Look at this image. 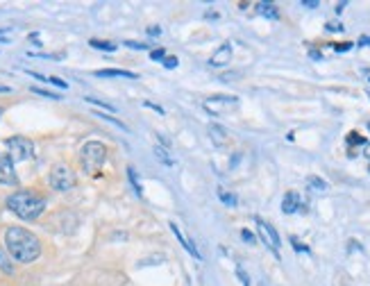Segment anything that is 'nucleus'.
Segmentation results:
<instances>
[{
	"mask_svg": "<svg viewBox=\"0 0 370 286\" xmlns=\"http://www.w3.org/2000/svg\"><path fill=\"white\" fill-rule=\"evenodd\" d=\"M5 245L12 259L18 264H32L41 255V241L25 227H9L5 232Z\"/></svg>",
	"mask_w": 370,
	"mask_h": 286,
	"instance_id": "1",
	"label": "nucleus"
},
{
	"mask_svg": "<svg viewBox=\"0 0 370 286\" xmlns=\"http://www.w3.org/2000/svg\"><path fill=\"white\" fill-rule=\"evenodd\" d=\"M7 209L16 214L21 220H37L46 211V198L32 188H23L7 198Z\"/></svg>",
	"mask_w": 370,
	"mask_h": 286,
	"instance_id": "2",
	"label": "nucleus"
},
{
	"mask_svg": "<svg viewBox=\"0 0 370 286\" xmlns=\"http://www.w3.org/2000/svg\"><path fill=\"white\" fill-rule=\"evenodd\" d=\"M107 162V148L100 141H89L82 145L80 150V164L84 168V173L89 175H98L100 168L105 166Z\"/></svg>",
	"mask_w": 370,
	"mask_h": 286,
	"instance_id": "3",
	"label": "nucleus"
},
{
	"mask_svg": "<svg viewBox=\"0 0 370 286\" xmlns=\"http://www.w3.org/2000/svg\"><path fill=\"white\" fill-rule=\"evenodd\" d=\"M5 148L9 150L7 157L12 159V162H27V159H32V154H34V143L25 137L7 139V141H5Z\"/></svg>",
	"mask_w": 370,
	"mask_h": 286,
	"instance_id": "4",
	"label": "nucleus"
},
{
	"mask_svg": "<svg viewBox=\"0 0 370 286\" xmlns=\"http://www.w3.org/2000/svg\"><path fill=\"white\" fill-rule=\"evenodd\" d=\"M75 184H77L75 173H73L66 164H57V166H52V171H50V186L55 188V191L66 193V191H71Z\"/></svg>",
	"mask_w": 370,
	"mask_h": 286,
	"instance_id": "5",
	"label": "nucleus"
},
{
	"mask_svg": "<svg viewBox=\"0 0 370 286\" xmlns=\"http://www.w3.org/2000/svg\"><path fill=\"white\" fill-rule=\"evenodd\" d=\"M255 225H257V232H259V239L264 241V243L268 245V250L277 257V259H280V245H282V241H280V234H277V230L270 225V223H266L264 218H259V216H255Z\"/></svg>",
	"mask_w": 370,
	"mask_h": 286,
	"instance_id": "6",
	"label": "nucleus"
},
{
	"mask_svg": "<svg viewBox=\"0 0 370 286\" xmlns=\"http://www.w3.org/2000/svg\"><path fill=\"white\" fill-rule=\"evenodd\" d=\"M236 105H238L236 96H211V98L204 100V109H207L209 114H213V116H218L227 107H236Z\"/></svg>",
	"mask_w": 370,
	"mask_h": 286,
	"instance_id": "7",
	"label": "nucleus"
},
{
	"mask_svg": "<svg viewBox=\"0 0 370 286\" xmlns=\"http://www.w3.org/2000/svg\"><path fill=\"white\" fill-rule=\"evenodd\" d=\"M0 184L5 186H16L18 175L14 171V162L9 157H0Z\"/></svg>",
	"mask_w": 370,
	"mask_h": 286,
	"instance_id": "8",
	"label": "nucleus"
},
{
	"mask_svg": "<svg viewBox=\"0 0 370 286\" xmlns=\"http://www.w3.org/2000/svg\"><path fill=\"white\" fill-rule=\"evenodd\" d=\"M232 61V43L225 41L218 46V50L213 52L211 57H209V66H213V69H221V66H227Z\"/></svg>",
	"mask_w": 370,
	"mask_h": 286,
	"instance_id": "9",
	"label": "nucleus"
},
{
	"mask_svg": "<svg viewBox=\"0 0 370 286\" xmlns=\"http://www.w3.org/2000/svg\"><path fill=\"white\" fill-rule=\"evenodd\" d=\"M282 211L284 214H295V211H306L304 202L300 200V196L295 191H289L284 196V200H282Z\"/></svg>",
	"mask_w": 370,
	"mask_h": 286,
	"instance_id": "10",
	"label": "nucleus"
},
{
	"mask_svg": "<svg viewBox=\"0 0 370 286\" xmlns=\"http://www.w3.org/2000/svg\"><path fill=\"white\" fill-rule=\"evenodd\" d=\"M168 227H170V232H173V234H175V239L179 241V245H184L189 255H193L198 261H200V259H202V255H200V252H198V248H196V245H193V241H189L187 236H184L182 232H179V225H177V223H170Z\"/></svg>",
	"mask_w": 370,
	"mask_h": 286,
	"instance_id": "11",
	"label": "nucleus"
},
{
	"mask_svg": "<svg viewBox=\"0 0 370 286\" xmlns=\"http://www.w3.org/2000/svg\"><path fill=\"white\" fill-rule=\"evenodd\" d=\"M209 137H211V141L218 145V148H223V145L230 143V134H227L225 128H221V125L211 123L209 125Z\"/></svg>",
	"mask_w": 370,
	"mask_h": 286,
	"instance_id": "12",
	"label": "nucleus"
},
{
	"mask_svg": "<svg viewBox=\"0 0 370 286\" xmlns=\"http://www.w3.org/2000/svg\"><path fill=\"white\" fill-rule=\"evenodd\" d=\"M98 77H128V80H136V73L132 71H123V69H102L96 71Z\"/></svg>",
	"mask_w": 370,
	"mask_h": 286,
	"instance_id": "13",
	"label": "nucleus"
},
{
	"mask_svg": "<svg viewBox=\"0 0 370 286\" xmlns=\"http://www.w3.org/2000/svg\"><path fill=\"white\" fill-rule=\"evenodd\" d=\"M257 12H259L261 16H266V18H272V21L280 18V12H277V7L272 3H259L257 5Z\"/></svg>",
	"mask_w": 370,
	"mask_h": 286,
	"instance_id": "14",
	"label": "nucleus"
},
{
	"mask_svg": "<svg viewBox=\"0 0 370 286\" xmlns=\"http://www.w3.org/2000/svg\"><path fill=\"white\" fill-rule=\"evenodd\" d=\"M306 186H309V191H327V182H325L323 177H318V175L306 177Z\"/></svg>",
	"mask_w": 370,
	"mask_h": 286,
	"instance_id": "15",
	"label": "nucleus"
},
{
	"mask_svg": "<svg viewBox=\"0 0 370 286\" xmlns=\"http://www.w3.org/2000/svg\"><path fill=\"white\" fill-rule=\"evenodd\" d=\"M218 198H221L223 205H227V207H236V196L227 193L225 188H221V186H218Z\"/></svg>",
	"mask_w": 370,
	"mask_h": 286,
	"instance_id": "16",
	"label": "nucleus"
},
{
	"mask_svg": "<svg viewBox=\"0 0 370 286\" xmlns=\"http://www.w3.org/2000/svg\"><path fill=\"white\" fill-rule=\"evenodd\" d=\"M89 43L96 48V50H105V52H114V50H116L114 43H109V41H100V39H91Z\"/></svg>",
	"mask_w": 370,
	"mask_h": 286,
	"instance_id": "17",
	"label": "nucleus"
},
{
	"mask_svg": "<svg viewBox=\"0 0 370 286\" xmlns=\"http://www.w3.org/2000/svg\"><path fill=\"white\" fill-rule=\"evenodd\" d=\"M345 143H348L350 148H352V145H366V139H363L359 132H350L348 137H345Z\"/></svg>",
	"mask_w": 370,
	"mask_h": 286,
	"instance_id": "18",
	"label": "nucleus"
},
{
	"mask_svg": "<svg viewBox=\"0 0 370 286\" xmlns=\"http://www.w3.org/2000/svg\"><path fill=\"white\" fill-rule=\"evenodd\" d=\"M155 154L159 157V162H162V164H166V166H175V159H170V157H168V152H166L164 148L155 145Z\"/></svg>",
	"mask_w": 370,
	"mask_h": 286,
	"instance_id": "19",
	"label": "nucleus"
},
{
	"mask_svg": "<svg viewBox=\"0 0 370 286\" xmlns=\"http://www.w3.org/2000/svg\"><path fill=\"white\" fill-rule=\"evenodd\" d=\"M0 270H3V273H7V275H12V273H14L12 261L7 259V255H5L3 250H0Z\"/></svg>",
	"mask_w": 370,
	"mask_h": 286,
	"instance_id": "20",
	"label": "nucleus"
},
{
	"mask_svg": "<svg viewBox=\"0 0 370 286\" xmlns=\"http://www.w3.org/2000/svg\"><path fill=\"white\" fill-rule=\"evenodd\" d=\"M128 177H130V182H132V186H134L136 196H141V193H143V188H141V182L136 179V173H134V168H132V166H128Z\"/></svg>",
	"mask_w": 370,
	"mask_h": 286,
	"instance_id": "21",
	"label": "nucleus"
},
{
	"mask_svg": "<svg viewBox=\"0 0 370 286\" xmlns=\"http://www.w3.org/2000/svg\"><path fill=\"white\" fill-rule=\"evenodd\" d=\"M32 93L41 96V98H48V100H61L59 93H52V91H46V89H39V86H32Z\"/></svg>",
	"mask_w": 370,
	"mask_h": 286,
	"instance_id": "22",
	"label": "nucleus"
},
{
	"mask_svg": "<svg viewBox=\"0 0 370 286\" xmlns=\"http://www.w3.org/2000/svg\"><path fill=\"white\" fill-rule=\"evenodd\" d=\"M291 245H293V250H295V252H306V255L311 252V250H309V245H304L302 241L298 239V236H291Z\"/></svg>",
	"mask_w": 370,
	"mask_h": 286,
	"instance_id": "23",
	"label": "nucleus"
},
{
	"mask_svg": "<svg viewBox=\"0 0 370 286\" xmlns=\"http://www.w3.org/2000/svg\"><path fill=\"white\" fill-rule=\"evenodd\" d=\"M84 100H86V103H89V105H98V107L107 109V111H111V114H114V111H116V107H114V105H109V103H102V100H96V98H84Z\"/></svg>",
	"mask_w": 370,
	"mask_h": 286,
	"instance_id": "24",
	"label": "nucleus"
},
{
	"mask_svg": "<svg viewBox=\"0 0 370 286\" xmlns=\"http://www.w3.org/2000/svg\"><path fill=\"white\" fill-rule=\"evenodd\" d=\"M236 277L241 279V284H243V286H250V275H248L245 270L241 268V266H236Z\"/></svg>",
	"mask_w": 370,
	"mask_h": 286,
	"instance_id": "25",
	"label": "nucleus"
},
{
	"mask_svg": "<svg viewBox=\"0 0 370 286\" xmlns=\"http://www.w3.org/2000/svg\"><path fill=\"white\" fill-rule=\"evenodd\" d=\"M164 57H166V50H164V48H157V50H150V59H155V61H164Z\"/></svg>",
	"mask_w": 370,
	"mask_h": 286,
	"instance_id": "26",
	"label": "nucleus"
},
{
	"mask_svg": "<svg viewBox=\"0 0 370 286\" xmlns=\"http://www.w3.org/2000/svg\"><path fill=\"white\" fill-rule=\"evenodd\" d=\"M100 118H105V120H109V123L118 125V128H120V130H123V132H130V130H128V125H123V123H120V120H118V118H114V116H107V114H100Z\"/></svg>",
	"mask_w": 370,
	"mask_h": 286,
	"instance_id": "27",
	"label": "nucleus"
},
{
	"mask_svg": "<svg viewBox=\"0 0 370 286\" xmlns=\"http://www.w3.org/2000/svg\"><path fill=\"white\" fill-rule=\"evenodd\" d=\"M352 46H354V43H350V41H345V43H332V48L336 52H348V50H352Z\"/></svg>",
	"mask_w": 370,
	"mask_h": 286,
	"instance_id": "28",
	"label": "nucleus"
},
{
	"mask_svg": "<svg viewBox=\"0 0 370 286\" xmlns=\"http://www.w3.org/2000/svg\"><path fill=\"white\" fill-rule=\"evenodd\" d=\"M48 82H50V84H55V86H59V89H68V82H64L61 77L50 75V77H48Z\"/></svg>",
	"mask_w": 370,
	"mask_h": 286,
	"instance_id": "29",
	"label": "nucleus"
},
{
	"mask_svg": "<svg viewBox=\"0 0 370 286\" xmlns=\"http://www.w3.org/2000/svg\"><path fill=\"white\" fill-rule=\"evenodd\" d=\"M241 239L245 241V243H252V245L257 243V236L252 234V232H248V230H243V232H241Z\"/></svg>",
	"mask_w": 370,
	"mask_h": 286,
	"instance_id": "30",
	"label": "nucleus"
},
{
	"mask_svg": "<svg viewBox=\"0 0 370 286\" xmlns=\"http://www.w3.org/2000/svg\"><path fill=\"white\" fill-rule=\"evenodd\" d=\"M325 30H327V32H343L345 27L341 25V23H336V21H334V23H327V25H325Z\"/></svg>",
	"mask_w": 370,
	"mask_h": 286,
	"instance_id": "31",
	"label": "nucleus"
},
{
	"mask_svg": "<svg viewBox=\"0 0 370 286\" xmlns=\"http://www.w3.org/2000/svg\"><path fill=\"white\" fill-rule=\"evenodd\" d=\"M166 69H177V57H164V61H162Z\"/></svg>",
	"mask_w": 370,
	"mask_h": 286,
	"instance_id": "32",
	"label": "nucleus"
},
{
	"mask_svg": "<svg viewBox=\"0 0 370 286\" xmlns=\"http://www.w3.org/2000/svg\"><path fill=\"white\" fill-rule=\"evenodd\" d=\"M125 46L132 48V50H148V46H145V43H136V41H125Z\"/></svg>",
	"mask_w": 370,
	"mask_h": 286,
	"instance_id": "33",
	"label": "nucleus"
},
{
	"mask_svg": "<svg viewBox=\"0 0 370 286\" xmlns=\"http://www.w3.org/2000/svg\"><path fill=\"white\" fill-rule=\"evenodd\" d=\"M318 0H302V7H306V9H316L318 7Z\"/></svg>",
	"mask_w": 370,
	"mask_h": 286,
	"instance_id": "34",
	"label": "nucleus"
},
{
	"mask_svg": "<svg viewBox=\"0 0 370 286\" xmlns=\"http://www.w3.org/2000/svg\"><path fill=\"white\" fill-rule=\"evenodd\" d=\"M143 105H145V107H150V109H155V111H157V114H164V109H162V107H159V105L150 103V100H145V103H143Z\"/></svg>",
	"mask_w": 370,
	"mask_h": 286,
	"instance_id": "35",
	"label": "nucleus"
},
{
	"mask_svg": "<svg viewBox=\"0 0 370 286\" xmlns=\"http://www.w3.org/2000/svg\"><path fill=\"white\" fill-rule=\"evenodd\" d=\"M309 57H311V59H316V61L323 59V55H320V52L316 50V48H309Z\"/></svg>",
	"mask_w": 370,
	"mask_h": 286,
	"instance_id": "36",
	"label": "nucleus"
},
{
	"mask_svg": "<svg viewBox=\"0 0 370 286\" xmlns=\"http://www.w3.org/2000/svg\"><path fill=\"white\" fill-rule=\"evenodd\" d=\"M27 73H30V75L34 77V80H41V82H48V77H43V75H41V73H37V71H27Z\"/></svg>",
	"mask_w": 370,
	"mask_h": 286,
	"instance_id": "37",
	"label": "nucleus"
},
{
	"mask_svg": "<svg viewBox=\"0 0 370 286\" xmlns=\"http://www.w3.org/2000/svg\"><path fill=\"white\" fill-rule=\"evenodd\" d=\"M148 35L150 37H159L162 35V27H148Z\"/></svg>",
	"mask_w": 370,
	"mask_h": 286,
	"instance_id": "38",
	"label": "nucleus"
},
{
	"mask_svg": "<svg viewBox=\"0 0 370 286\" xmlns=\"http://www.w3.org/2000/svg\"><path fill=\"white\" fill-rule=\"evenodd\" d=\"M345 7H348V3H338L334 12H336V14H343V9H345Z\"/></svg>",
	"mask_w": 370,
	"mask_h": 286,
	"instance_id": "39",
	"label": "nucleus"
},
{
	"mask_svg": "<svg viewBox=\"0 0 370 286\" xmlns=\"http://www.w3.org/2000/svg\"><path fill=\"white\" fill-rule=\"evenodd\" d=\"M357 43H359V46H370V37H361Z\"/></svg>",
	"mask_w": 370,
	"mask_h": 286,
	"instance_id": "40",
	"label": "nucleus"
},
{
	"mask_svg": "<svg viewBox=\"0 0 370 286\" xmlns=\"http://www.w3.org/2000/svg\"><path fill=\"white\" fill-rule=\"evenodd\" d=\"M7 30H9V27H0V41H5V43H7V37H5V32H7Z\"/></svg>",
	"mask_w": 370,
	"mask_h": 286,
	"instance_id": "41",
	"label": "nucleus"
},
{
	"mask_svg": "<svg viewBox=\"0 0 370 286\" xmlns=\"http://www.w3.org/2000/svg\"><path fill=\"white\" fill-rule=\"evenodd\" d=\"M363 154L370 159V143H366V148H363Z\"/></svg>",
	"mask_w": 370,
	"mask_h": 286,
	"instance_id": "42",
	"label": "nucleus"
},
{
	"mask_svg": "<svg viewBox=\"0 0 370 286\" xmlns=\"http://www.w3.org/2000/svg\"><path fill=\"white\" fill-rule=\"evenodd\" d=\"M9 91H12L9 86H3V84H0V93H9Z\"/></svg>",
	"mask_w": 370,
	"mask_h": 286,
	"instance_id": "43",
	"label": "nucleus"
},
{
	"mask_svg": "<svg viewBox=\"0 0 370 286\" xmlns=\"http://www.w3.org/2000/svg\"><path fill=\"white\" fill-rule=\"evenodd\" d=\"M368 130H370V120H368Z\"/></svg>",
	"mask_w": 370,
	"mask_h": 286,
	"instance_id": "44",
	"label": "nucleus"
},
{
	"mask_svg": "<svg viewBox=\"0 0 370 286\" xmlns=\"http://www.w3.org/2000/svg\"><path fill=\"white\" fill-rule=\"evenodd\" d=\"M0 116H3V109H0Z\"/></svg>",
	"mask_w": 370,
	"mask_h": 286,
	"instance_id": "45",
	"label": "nucleus"
},
{
	"mask_svg": "<svg viewBox=\"0 0 370 286\" xmlns=\"http://www.w3.org/2000/svg\"><path fill=\"white\" fill-rule=\"evenodd\" d=\"M368 96H370V91H368Z\"/></svg>",
	"mask_w": 370,
	"mask_h": 286,
	"instance_id": "46",
	"label": "nucleus"
}]
</instances>
